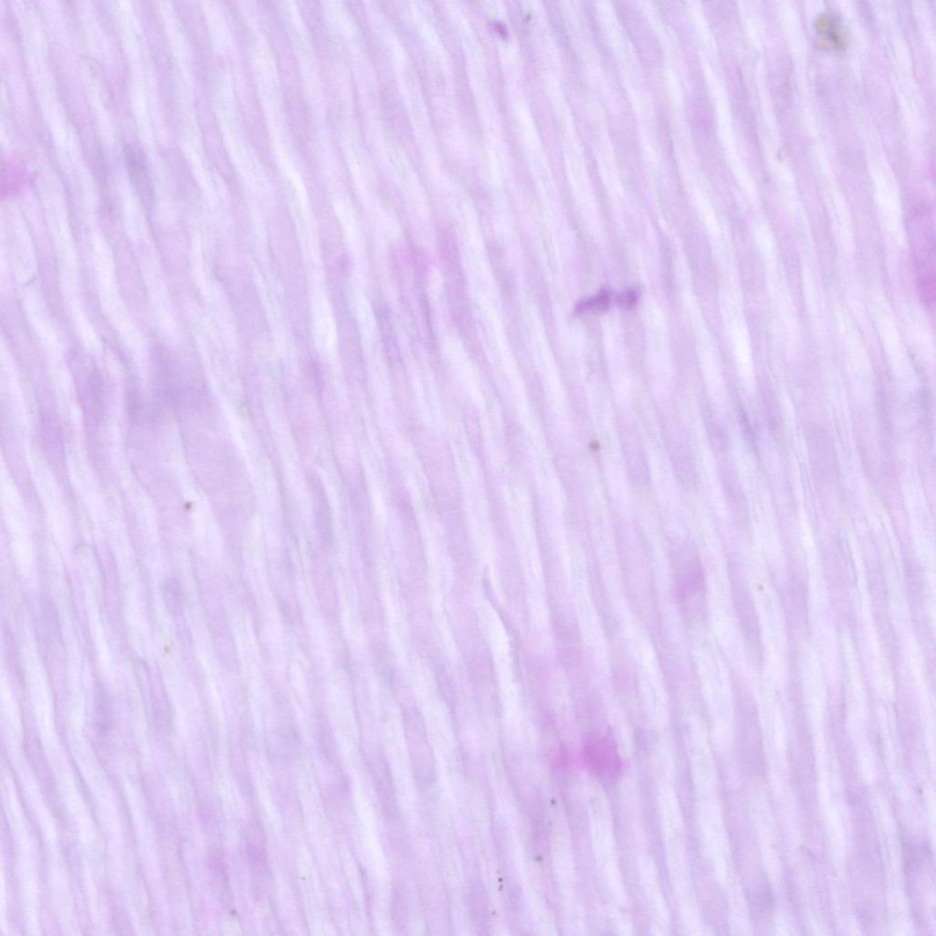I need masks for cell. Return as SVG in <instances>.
<instances>
[{"label": "cell", "instance_id": "2", "mask_svg": "<svg viewBox=\"0 0 936 936\" xmlns=\"http://www.w3.org/2000/svg\"><path fill=\"white\" fill-rule=\"evenodd\" d=\"M817 30L818 35L827 47L840 48L845 44L842 28L835 17L829 14L820 17L817 22Z\"/></svg>", "mask_w": 936, "mask_h": 936}, {"label": "cell", "instance_id": "7", "mask_svg": "<svg viewBox=\"0 0 936 936\" xmlns=\"http://www.w3.org/2000/svg\"><path fill=\"white\" fill-rule=\"evenodd\" d=\"M637 300V293L635 290H628L618 297V303L624 308H630Z\"/></svg>", "mask_w": 936, "mask_h": 936}, {"label": "cell", "instance_id": "1", "mask_svg": "<svg viewBox=\"0 0 936 936\" xmlns=\"http://www.w3.org/2000/svg\"><path fill=\"white\" fill-rule=\"evenodd\" d=\"M585 757L595 772L606 777L617 775L621 768L617 746L608 737L595 735L590 738L585 744Z\"/></svg>", "mask_w": 936, "mask_h": 936}, {"label": "cell", "instance_id": "6", "mask_svg": "<svg viewBox=\"0 0 936 936\" xmlns=\"http://www.w3.org/2000/svg\"><path fill=\"white\" fill-rule=\"evenodd\" d=\"M164 595L168 608L173 610V608H177L180 599V588L177 581L171 579L166 583Z\"/></svg>", "mask_w": 936, "mask_h": 936}, {"label": "cell", "instance_id": "4", "mask_svg": "<svg viewBox=\"0 0 936 936\" xmlns=\"http://www.w3.org/2000/svg\"><path fill=\"white\" fill-rule=\"evenodd\" d=\"M246 851L251 863L258 868H263L265 864V850L262 833L258 827L253 826L246 840Z\"/></svg>", "mask_w": 936, "mask_h": 936}, {"label": "cell", "instance_id": "3", "mask_svg": "<svg viewBox=\"0 0 936 936\" xmlns=\"http://www.w3.org/2000/svg\"><path fill=\"white\" fill-rule=\"evenodd\" d=\"M112 706L107 692L101 686L97 687L96 692V723L97 729L102 732L109 731L113 721Z\"/></svg>", "mask_w": 936, "mask_h": 936}, {"label": "cell", "instance_id": "5", "mask_svg": "<svg viewBox=\"0 0 936 936\" xmlns=\"http://www.w3.org/2000/svg\"><path fill=\"white\" fill-rule=\"evenodd\" d=\"M610 303V296L608 292L602 291L597 296L592 299H586L578 305V310H597L603 311L608 308Z\"/></svg>", "mask_w": 936, "mask_h": 936}]
</instances>
